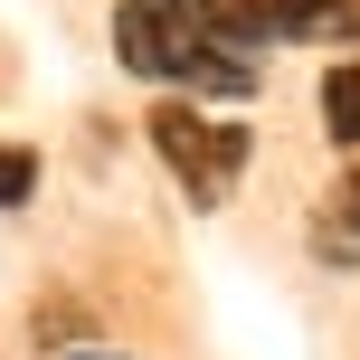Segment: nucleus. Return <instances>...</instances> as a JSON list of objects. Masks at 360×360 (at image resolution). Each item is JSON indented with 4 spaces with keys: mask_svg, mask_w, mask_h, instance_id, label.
I'll use <instances>...</instances> for the list:
<instances>
[{
    "mask_svg": "<svg viewBox=\"0 0 360 360\" xmlns=\"http://www.w3.org/2000/svg\"><path fill=\"white\" fill-rule=\"evenodd\" d=\"M313 256H323V266H360V162L332 180V199L313 209Z\"/></svg>",
    "mask_w": 360,
    "mask_h": 360,
    "instance_id": "4",
    "label": "nucleus"
},
{
    "mask_svg": "<svg viewBox=\"0 0 360 360\" xmlns=\"http://www.w3.org/2000/svg\"><path fill=\"white\" fill-rule=\"evenodd\" d=\"M143 124H152V152H162V171L190 190V209H228V199H237V180H247V162H256V133H247V124H228V114L190 105V95L152 105Z\"/></svg>",
    "mask_w": 360,
    "mask_h": 360,
    "instance_id": "2",
    "label": "nucleus"
},
{
    "mask_svg": "<svg viewBox=\"0 0 360 360\" xmlns=\"http://www.w3.org/2000/svg\"><path fill=\"white\" fill-rule=\"evenodd\" d=\"M114 57L143 86H171L190 105H237L256 95V57H237L228 38L199 19V0H114Z\"/></svg>",
    "mask_w": 360,
    "mask_h": 360,
    "instance_id": "1",
    "label": "nucleus"
},
{
    "mask_svg": "<svg viewBox=\"0 0 360 360\" xmlns=\"http://www.w3.org/2000/svg\"><path fill=\"white\" fill-rule=\"evenodd\" d=\"M199 19L237 57L285 48V38H360V0H199Z\"/></svg>",
    "mask_w": 360,
    "mask_h": 360,
    "instance_id": "3",
    "label": "nucleus"
},
{
    "mask_svg": "<svg viewBox=\"0 0 360 360\" xmlns=\"http://www.w3.org/2000/svg\"><path fill=\"white\" fill-rule=\"evenodd\" d=\"M323 133L360 162V57H342V67L323 76Z\"/></svg>",
    "mask_w": 360,
    "mask_h": 360,
    "instance_id": "5",
    "label": "nucleus"
},
{
    "mask_svg": "<svg viewBox=\"0 0 360 360\" xmlns=\"http://www.w3.org/2000/svg\"><path fill=\"white\" fill-rule=\"evenodd\" d=\"M29 199H38V152L0 143V209H29Z\"/></svg>",
    "mask_w": 360,
    "mask_h": 360,
    "instance_id": "6",
    "label": "nucleus"
},
{
    "mask_svg": "<svg viewBox=\"0 0 360 360\" xmlns=\"http://www.w3.org/2000/svg\"><path fill=\"white\" fill-rule=\"evenodd\" d=\"M67 360H124V351H67Z\"/></svg>",
    "mask_w": 360,
    "mask_h": 360,
    "instance_id": "7",
    "label": "nucleus"
}]
</instances>
